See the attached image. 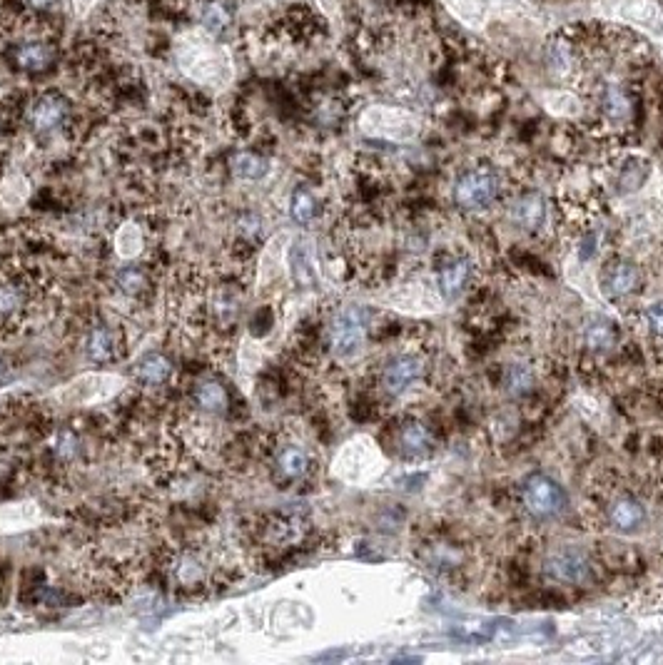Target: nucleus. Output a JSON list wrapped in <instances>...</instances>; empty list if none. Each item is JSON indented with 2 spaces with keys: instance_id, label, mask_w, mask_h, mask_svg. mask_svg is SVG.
Segmentation results:
<instances>
[{
  "instance_id": "nucleus-29",
  "label": "nucleus",
  "mask_w": 663,
  "mask_h": 665,
  "mask_svg": "<svg viewBox=\"0 0 663 665\" xmlns=\"http://www.w3.org/2000/svg\"><path fill=\"white\" fill-rule=\"evenodd\" d=\"M58 3V0H25V5H30V8L33 10H48V8H53V5Z\"/></svg>"
},
{
  "instance_id": "nucleus-28",
  "label": "nucleus",
  "mask_w": 663,
  "mask_h": 665,
  "mask_svg": "<svg viewBox=\"0 0 663 665\" xmlns=\"http://www.w3.org/2000/svg\"><path fill=\"white\" fill-rule=\"evenodd\" d=\"M646 322H649V327L654 329L656 334H663V302L651 304V307L646 309Z\"/></svg>"
},
{
  "instance_id": "nucleus-4",
  "label": "nucleus",
  "mask_w": 663,
  "mask_h": 665,
  "mask_svg": "<svg viewBox=\"0 0 663 665\" xmlns=\"http://www.w3.org/2000/svg\"><path fill=\"white\" fill-rule=\"evenodd\" d=\"M160 274L155 262H133L125 260L123 265L113 267L105 277V292L110 302L118 307H150L158 294ZM115 307V309H118Z\"/></svg>"
},
{
  "instance_id": "nucleus-24",
  "label": "nucleus",
  "mask_w": 663,
  "mask_h": 665,
  "mask_svg": "<svg viewBox=\"0 0 663 665\" xmlns=\"http://www.w3.org/2000/svg\"><path fill=\"white\" fill-rule=\"evenodd\" d=\"M290 215L297 225H310V222L317 217L315 195H312L310 190H305V187L295 190V195H292V202H290Z\"/></svg>"
},
{
  "instance_id": "nucleus-10",
  "label": "nucleus",
  "mask_w": 663,
  "mask_h": 665,
  "mask_svg": "<svg viewBox=\"0 0 663 665\" xmlns=\"http://www.w3.org/2000/svg\"><path fill=\"white\" fill-rule=\"evenodd\" d=\"M367 337V317L362 309L344 307L330 324V347L339 359H352L362 352Z\"/></svg>"
},
{
  "instance_id": "nucleus-27",
  "label": "nucleus",
  "mask_w": 663,
  "mask_h": 665,
  "mask_svg": "<svg viewBox=\"0 0 663 665\" xmlns=\"http://www.w3.org/2000/svg\"><path fill=\"white\" fill-rule=\"evenodd\" d=\"M506 389L511 394H526L531 387H534V374H531L529 367H521V364H514V367L506 369Z\"/></svg>"
},
{
  "instance_id": "nucleus-9",
  "label": "nucleus",
  "mask_w": 663,
  "mask_h": 665,
  "mask_svg": "<svg viewBox=\"0 0 663 665\" xmlns=\"http://www.w3.org/2000/svg\"><path fill=\"white\" fill-rule=\"evenodd\" d=\"M499 190V175L492 167H474L454 182V202L469 212L487 210L499 197Z\"/></svg>"
},
{
  "instance_id": "nucleus-19",
  "label": "nucleus",
  "mask_w": 663,
  "mask_h": 665,
  "mask_svg": "<svg viewBox=\"0 0 663 665\" xmlns=\"http://www.w3.org/2000/svg\"><path fill=\"white\" fill-rule=\"evenodd\" d=\"M397 444H399V451H402L404 456H424L432 451V434H429V429L424 424H419V421H407V424L399 429V436H397Z\"/></svg>"
},
{
  "instance_id": "nucleus-16",
  "label": "nucleus",
  "mask_w": 663,
  "mask_h": 665,
  "mask_svg": "<svg viewBox=\"0 0 663 665\" xmlns=\"http://www.w3.org/2000/svg\"><path fill=\"white\" fill-rule=\"evenodd\" d=\"M609 524L621 533H636L646 524V509L636 496H619L609 504Z\"/></svg>"
},
{
  "instance_id": "nucleus-11",
  "label": "nucleus",
  "mask_w": 663,
  "mask_h": 665,
  "mask_svg": "<svg viewBox=\"0 0 663 665\" xmlns=\"http://www.w3.org/2000/svg\"><path fill=\"white\" fill-rule=\"evenodd\" d=\"M133 382L143 394H165L175 387V362L165 352H148L135 362Z\"/></svg>"
},
{
  "instance_id": "nucleus-15",
  "label": "nucleus",
  "mask_w": 663,
  "mask_h": 665,
  "mask_svg": "<svg viewBox=\"0 0 663 665\" xmlns=\"http://www.w3.org/2000/svg\"><path fill=\"white\" fill-rule=\"evenodd\" d=\"M589 571V558L581 551H574V548L554 553V556L546 561V573H549L556 583H584L586 578H589Z\"/></svg>"
},
{
  "instance_id": "nucleus-3",
  "label": "nucleus",
  "mask_w": 663,
  "mask_h": 665,
  "mask_svg": "<svg viewBox=\"0 0 663 665\" xmlns=\"http://www.w3.org/2000/svg\"><path fill=\"white\" fill-rule=\"evenodd\" d=\"M78 344L83 357L95 367H115L130 354V337L118 317L105 312H85L78 319Z\"/></svg>"
},
{
  "instance_id": "nucleus-20",
  "label": "nucleus",
  "mask_w": 663,
  "mask_h": 665,
  "mask_svg": "<svg viewBox=\"0 0 663 665\" xmlns=\"http://www.w3.org/2000/svg\"><path fill=\"white\" fill-rule=\"evenodd\" d=\"M584 342H586V347L594 349V352H609V349L616 344L614 324H611L609 319H601V317L589 319L584 327Z\"/></svg>"
},
{
  "instance_id": "nucleus-23",
  "label": "nucleus",
  "mask_w": 663,
  "mask_h": 665,
  "mask_svg": "<svg viewBox=\"0 0 663 665\" xmlns=\"http://www.w3.org/2000/svg\"><path fill=\"white\" fill-rule=\"evenodd\" d=\"M544 217H546V210H544V200H541V197H534V195L524 197V200L514 207V220L519 222L521 227H526V230H536V227H541Z\"/></svg>"
},
{
  "instance_id": "nucleus-5",
  "label": "nucleus",
  "mask_w": 663,
  "mask_h": 665,
  "mask_svg": "<svg viewBox=\"0 0 663 665\" xmlns=\"http://www.w3.org/2000/svg\"><path fill=\"white\" fill-rule=\"evenodd\" d=\"M594 15L646 35L663 48V8L656 0H596Z\"/></svg>"
},
{
  "instance_id": "nucleus-2",
  "label": "nucleus",
  "mask_w": 663,
  "mask_h": 665,
  "mask_svg": "<svg viewBox=\"0 0 663 665\" xmlns=\"http://www.w3.org/2000/svg\"><path fill=\"white\" fill-rule=\"evenodd\" d=\"M310 524L295 514H257L242 524V553L260 563H277L305 546Z\"/></svg>"
},
{
  "instance_id": "nucleus-14",
  "label": "nucleus",
  "mask_w": 663,
  "mask_h": 665,
  "mask_svg": "<svg viewBox=\"0 0 663 665\" xmlns=\"http://www.w3.org/2000/svg\"><path fill=\"white\" fill-rule=\"evenodd\" d=\"M422 374H424L422 359L412 357V354H402V357L392 359V362L382 369V379H379V384H382L384 394H389V397H399V394L407 392Z\"/></svg>"
},
{
  "instance_id": "nucleus-17",
  "label": "nucleus",
  "mask_w": 663,
  "mask_h": 665,
  "mask_svg": "<svg viewBox=\"0 0 663 665\" xmlns=\"http://www.w3.org/2000/svg\"><path fill=\"white\" fill-rule=\"evenodd\" d=\"M13 58H15V65H18L23 73L38 75V73H45V70L53 65L55 50L50 48L45 40H28V43H23L15 48Z\"/></svg>"
},
{
  "instance_id": "nucleus-8",
  "label": "nucleus",
  "mask_w": 663,
  "mask_h": 665,
  "mask_svg": "<svg viewBox=\"0 0 663 665\" xmlns=\"http://www.w3.org/2000/svg\"><path fill=\"white\" fill-rule=\"evenodd\" d=\"M442 5L469 30H484L492 20L534 15L524 0H442Z\"/></svg>"
},
{
  "instance_id": "nucleus-21",
  "label": "nucleus",
  "mask_w": 663,
  "mask_h": 665,
  "mask_svg": "<svg viewBox=\"0 0 663 665\" xmlns=\"http://www.w3.org/2000/svg\"><path fill=\"white\" fill-rule=\"evenodd\" d=\"M469 279V265L464 260H454L444 265L439 272V289L447 299H457L464 292V284Z\"/></svg>"
},
{
  "instance_id": "nucleus-13",
  "label": "nucleus",
  "mask_w": 663,
  "mask_h": 665,
  "mask_svg": "<svg viewBox=\"0 0 663 665\" xmlns=\"http://www.w3.org/2000/svg\"><path fill=\"white\" fill-rule=\"evenodd\" d=\"M364 133L377 137H392V140H404L417 133V120L414 115L394 108H369L362 118Z\"/></svg>"
},
{
  "instance_id": "nucleus-25",
  "label": "nucleus",
  "mask_w": 663,
  "mask_h": 665,
  "mask_svg": "<svg viewBox=\"0 0 663 665\" xmlns=\"http://www.w3.org/2000/svg\"><path fill=\"white\" fill-rule=\"evenodd\" d=\"M601 108H604V115L611 120H624L629 118L631 108H629V98L624 95V90L619 85H609L604 90V98H601Z\"/></svg>"
},
{
  "instance_id": "nucleus-22",
  "label": "nucleus",
  "mask_w": 663,
  "mask_h": 665,
  "mask_svg": "<svg viewBox=\"0 0 663 665\" xmlns=\"http://www.w3.org/2000/svg\"><path fill=\"white\" fill-rule=\"evenodd\" d=\"M232 172H235V177H240V180L257 182L270 172V162L262 155H257V152H240V155H235V160H232Z\"/></svg>"
},
{
  "instance_id": "nucleus-18",
  "label": "nucleus",
  "mask_w": 663,
  "mask_h": 665,
  "mask_svg": "<svg viewBox=\"0 0 663 665\" xmlns=\"http://www.w3.org/2000/svg\"><path fill=\"white\" fill-rule=\"evenodd\" d=\"M601 282H604V289L609 297H626V294H631L639 287L641 274L631 262H614V265L606 267Z\"/></svg>"
},
{
  "instance_id": "nucleus-12",
  "label": "nucleus",
  "mask_w": 663,
  "mask_h": 665,
  "mask_svg": "<svg viewBox=\"0 0 663 665\" xmlns=\"http://www.w3.org/2000/svg\"><path fill=\"white\" fill-rule=\"evenodd\" d=\"M524 504L529 514L536 519H554L564 511L566 494L554 479L544 474H534L524 484Z\"/></svg>"
},
{
  "instance_id": "nucleus-26",
  "label": "nucleus",
  "mask_w": 663,
  "mask_h": 665,
  "mask_svg": "<svg viewBox=\"0 0 663 665\" xmlns=\"http://www.w3.org/2000/svg\"><path fill=\"white\" fill-rule=\"evenodd\" d=\"M230 23V13H227V8L220 0H212V3H207L205 8H202V25H205V30L210 35H222L230 28Z\"/></svg>"
},
{
  "instance_id": "nucleus-1",
  "label": "nucleus",
  "mask_w": 663,
  "mask_h": 665,
  "mask_svg": "<svg viewBox=\"0 0 663 665\" xmlns=\"http://www.w3.org/2000/svg\"><path fill=\"white\" fill-rule=\"evenodd\" d=\"M150 571H158L177 598H190V601L217 596L240 578L235 558L205 536H158Z\"/></svg>"
},
{
  "instance_id": "nucleus-30",
  "label": "nucleus",
  "mask_w": 663,
  "mask_h": 665,
  "mask_svg": "<svg viewBox=\"0 0 663 665\" xmlns=\"http://www.w3.org/2000/svg\"><path fill=\"white\" fill-rule=\"evenodd\" d=\"M95 3H98V0H73V5H75V13L85 15V13H88L90 8H93Z\"/></svg>"
},
{
  "instance_id": "nucleus-7",
  "label": "nucleus",
  "mask_w": 663,
  "mask_h": 665,
  "mask_svg": "<svg viewBox=\"0 0 663 665\" xmlns=\"http://www.w3.org/2000/svg\"><path fill=\"white\" fill-rule=\"evenodd\" d=\"M180 68L192 80H200L205 85L227 83L232 75L230 58L222 53L220 45L212 43V38H195L192 35L180 50Z\"/></svg>"
},
{
  "instance_id": "nucleus-6",
  "label": "nucleus",
  "mask_w": 663,
  "mask_h": 665,
  "mask_svg": "<svg viewBox=\"0 0 663 665\" xmlns=\"http://www.w3.org/2000/svg\"><path fill=\"white\" fill-rule=\"evenodd\" d=\"M23 118L30 135L40 142H53L58 137H68L75 128L73 103L60 93H43L30 100Z\"/></svg>"
}]
</instances>
